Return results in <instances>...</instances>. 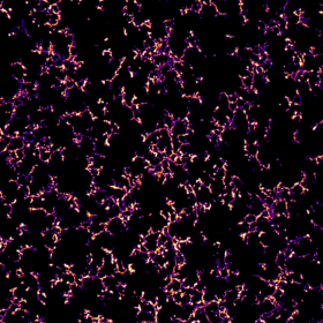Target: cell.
<instances>
[{
	"mask_svg": "<svg viewBox=\"0 0 323 323\" xmlns=\"http://www.w3.org/2000/svg\"><path fill=\"white\" fill-rule=\"evenodd\" d=\"M170 238H171V237H170L169 234H164V233H162V232H160L159 238H158V240H157L158 246H164V245H165V242H166Z\"/></svg>",
	"mask_w": 323,
	"mask_h": 323,
	"instance_id": "16",
	"label": "cell"
},
{
	"mask_svg": "<svg viewBox=\"0 0 323 323\" xmlns=\"http://www.w3.org/2000/svg\"><path fill=\"white\" fill-rule=\"evenodd\" d=\"M178 221H179V215H178L177 212H173V214L170 215V218H169V222H170V223H175V222H178Z\"/></svg>",
	"mask_w": 323,
	"mask_h": 323,
	"instance_id": "29",
	"label": "cell"
},
{
	"mask_svg": "<svg viewBox=\"0 0 323 323\" xmlns=\"http://www.w3.org/2000/svg\"><path fill=\"white\" fill-rule=\"evenodd\" d=\"M167 227H169V235H170L171 238H174V237L177 235V233H178V230H179V223H178V222H175V223H169Z\"/></svg>",
	"mask_w": 323,
	"mask_h": 323,
	"instance_id": "13",
	"label": "cell"
},
{
	"mask_svg": "<svg viewBox=\"0 0 323 323\" xmlns=\"http://www.w3.org/2000/svg\"><path fill=\"white\" fill-rule=\"evenodd\" d=\"M256 219H257V217L255 216V215H253V214H247L245 217H244V221L246 222V223H253V222H256Z\"/></svg>",
	"mask_w": 323,
	"mask_h": 323,
	"instance_id": "20",
	"label": "cell"
},
{
	"mask_svg": "<svg viewBox=\"0 0 323 323\" xmlns=\"http://www.w3.org/2000/svg\"><path fill=\"white\" fill-rule=\"evenodd\" d=\"M188 303H191V296H188V294H185V293H182V297H181V302H180V305H181V306H186V305H188Z\"/></svg>",
	"mask_w": 323,
	"mask_h": 323,
	"instance_id": "22",
	"label": "cell"
},
{
	"mask_svg": "<svg viewBox=\"0 0 323 323\" xmlns=\"http://www.w3.org/2000/svg\"><path fill=\"white\" fill-rule=\"evenodd\" d=\"M95 198H96V201H97L98 204H102L105 200L109 199V196H107L105 189H98V191L95 193Z\"/></svg>",
	"mask_w": 323,
	"mask_h": 323,
	"instance_id": "10",
	"label": "cell"
},
{
	"mask_svg": "<svg viewBox=\"0 0 323 323\" xmlns=\"http://www.w3.org/2000/svg\"><path fill=\"white\" fill-rule=\"evenodd\" d=\"M149 151L153 152V153H157V152H158V148H157V144H149Z\"/></svg>",
	"mask_w": 323,
	"mask_h": 323,
	"instance_id": "35",
	"label": "cell"
},
{
	"mask_svg": "<svg viewBox=\"0 0 323 323\" xmlns=\"http://www.w3.org/2000/svg\"><path fill=\"white\" fill-rule=\"evenodd\" d=\"M121 212H123V210H121V208L119 207V204H116V205L110 207V208L107 209V215H109L110 218L120 217V216H121Z\"/></svg>",
	"mask_w": 323,
	"mask_h": 323,
	"instance_id": "7",
	"label": "cell"
},
{
	"mask_svg": "<svg viewBox=\"0 0 323 323\" xmlns=\"http://www.w3.org/2000/svg\"><path fill=\"white\" fill-rule=\"evenodd\" d=\"M7 316V309H0V319H4Z\"/></svg>",
	"mask_w": 323,
	"mask_h": 323,
	"instance_id": "36",
	"label": "cell"
},
{
	"mask_svg": "<svg viewBox=\"0 0 323 323\" xmlns=\"http://www.w3.org/2000/svg\"><path fill=\"white\" fill-rule=\"evenodd\" d=\"M178 140H179V142H180L181 144L187 143V136H186V135H179V136H178Z\"/></svg>",
	"mask_w": 323,
	"mask_h": 323,
	"instance_id": "34",
	"label": "cell"
},
{
	"mask_svg": "<svg viewBox=\"0 0 323 323\" xmlns=\"http://www.w3.org/2000/svg\"><path fill=\"white\" fill-rule=\"evenodd\" d=\"M182 289V280L177 279V278H172V280L170 282V284L165 287L166 291H171V292H178Z\"/></svg>",
	"mask_w": 323,
	"mask_h": 323,
	"instance_id": "5",
	"label": "cell"
},
{
	"mask_svg": "<svg viewBox=\"0 0 323 323\" xmlns=\"http://www.w3.org/2000/svg\"><path fill=\"white\" fill-rule=\"evenodd\" d=\"M205 287H207V285H205L202 280H199V282L194 285V289H195V290H198V291H201V292H203V291L205 290Z\"/></svg>",
	"mask_w": 323,
	"mask_h": 323,
	"instance_id": "23",
	"label": "cell"
},
{
	"mask_svg": "<svg viewBox=\"0 0 323 323\" xmlns=\"http://www.w3.org/2000/svg\"><path fill=\"white\" fill-rule=\"evenodd\" d=\"M227 109H228L230 111H232V112H235V110L238 109V106H237V104H235V103H228Z\"/></svg>",
	"mask_w": 323,
	"mask_h": 323,
	"instance_id": "33",
	"label": "cell"
},
{
	"mask_svg": "<svg viewBox=\"0 0 323 323\" xmlns=\"http://www.w3.org/2000/svg\"><path fill=\"white\" fill-rule=\"evenodd\" d=\"M219 271H221V278H224V279H226V278L228 277V275H230V270H228V268H227V267H223V268H221V269H219Z\"/></svg>",
	"mask_w": 323,
	"mask_h": 323,
	"instance_id": "25",
	"label": "cell"
},
{
	"mask_svg": "<svg viewBox=\"0 0 323 323\" xmlns=\"http://www.w3.org/2000/svg\"><path fill=\"white\" fill-rule=\"evenodd\" d=\"M12 303H13V300H9V299H4L2 300V303H1V308L2 309H9L11 308V306H12Z\"/></svg>",
	"mask_w": 323,
	"mask_h": 323,
	"instance_id": "21",
	"label": "cell"
},
{
	"mask_svg": "<svg viewBox=\"0 0 323 323\" xmlns=\"http://www.w3.org/2000/svg\"><path fill=\"white\" fill-rule=\"evenodd\" d=\"M121 202H123V204H124L125 208H129V209H132V207L136 203V200H135V198H134L133 195H130L129 193H127V194L125 195L124 199L121 200Z\"/></svg>",
	"mask_w": 323,
	"mask_h": 323,
	"instance_id": "8",
	"label": "cell"
},
{
	"mask_svg": "<svg viewBox=\"0 0 323 323\" xmlns=\"http://www.w3.org/2000/svg\"><path fill=\"white\" fill-rule=\"evenodd\" d=\"M271 212L273 215H285V216H289L287 215V204H286V201L284 200H276L275 203L271 205L270 208Z\"/></svg>",
	"mask_w": 323,
	"mask_h": 323,
	"instance_id": "1",
	"label": "cell"
},
{
	"mask_svg": "<svg viewBox=\"0 0 323 323\" xmlns=\"http://www.w3.org/2000/svg\"><path fill=\"white\" fill-rule=\"evenodd\" d=\"M143 158L147 160V162H149V163H151L155 158H156V153H153V152H151V151H148L144 156H143Z\"/></svg>",
	"mask_w": 323,
	"mask_h": 323,
	"instance_id": "24",
	"label": "cell"
},
{
	"mask_svg": "<svg viewBox=\"0 0 323 323\" xmlns=\"http://www.w3.org/2000/svg\"><path fill=\"white\" fill-rule=\"evenodd\" d=\"M226 169L225 167H223V169H217L216 170V172H215V179H222L223 180L224 179V177L226 175ZM214 179V180H215Z\"/></svg>",
	"mask_w": 323,
	"mask_h": 323,
	"instance_id": "18",
	"label": "cell"
},
{
	"mask_svg": "<svg viewBox=\"0 0 323 323\" xmlns=\"http://www.w3.org/2000/svg\"><path fill=\"white\" fill-rule=\"evenodd\" d=\"M38 5H39V9H41L42 12H48V11H50L51 4L49 0H39Z\"/></svg>",
	"mask_w": 323,
	"mask_h": 323,
	"instance_id": "15",
	"label": "cell"
},
{
	"mask_svg": "<svg viewBox=\"0 0 323 323\" xmlns=\"http://www.w3.org/2000/svg\"><path fill=\"white\" fill-rule=\"evenodd\" d=\"M201 300H203V292L195 290L194 293L191 296V303H193L194 306H196Z\"/></svg>",
	"mask_w": 323,
	"mask_h": 323,
	"instance_id": "12",
	"label": "cell"
},
{
	"mask_svg": "<svg viewBox=\"0 0 323 323\" xmlns=\"http://www.w3.org/2000/svg\"><path fill=\"white\" fill-rule=\"evenodd\" d=\"M164 247H165V249L166 250H170V249H174V244H173V241H172V239L170 238L166 242H165V245H164Z\"/></svg>",
	"mask_w": 323,
	"mask_h": 323,
	"instance_id": "28",
	"label": "cell"
},
{
	"mask_svg": "<svg viewBox=\"0 0 323 323\" xmlns=\"http://www.w3.org/2000/svg\"><path fill=\"white\" fill-rule=\"evenodd\" d=\"M16 182L19 184V186H29V181H28V177L25 174H20Z\"/></svg>",
	"mask_w": 323,
	"mask_h": 323,
	"instance_id": "17",
	"label": "cell"
},
{
	"mask_svg": "<svg viewBox=\"0 0 323 323\" xmlns=\"http://www.w3.org/2000/svg\"><path fill=\"white\" fill-rule=\"evenodd\" d=\"M285 263H286V257H285V255H284V253H282V252H279L277 255H276V257H275V264L283 271V270H286V268H285Z\"/></svg>",
	"mask_w": 323,
	"mask_h": 323,
	"instance_id": "6",
	"label": "cell"
},
{
	"mask_svg": "<svg viewBox=\"0 0 323 323\" xmlns=\"http://www.w3.org/2000/svg\"><path fill=\"white\" fill-rule=\"evenodd\" d=\"M174 261H175V264H179V266H181V267H184L185 264H187V259H186L185 254L181 253V252H177L175 257H174Z\"/></svg>",
	"mask_w": 323,
	"mask_h": 323,
	"instance_id": "11",
	"label": "cell"
},
{
	"mask_svg": "<svg viewBox=\"0 0 323 323\" xmlns=\"http://www.w3.org/2000/svg\"><path fill=\"white\" fill-rule=\"evenodd\" d=\"M136 321H137V322H143V323H155V322H157L156 316H155L152 313H150V312H143V310H141V312L137 314V316H136Z\"/></svg>",
	"mask_w": 323,
	"mask_h": 323,
	"instance_id": "2",
	"label": "cell"
},
{
	"mask_svg": "<svg viewBox=\"0 0 323 323\" xmlns=\"http://www.w3.org/2000/svg\"><path fill=\"white\" fill-rule=\"evenodd\" d=\"M164 128H166V127H165V124H164V121H163V118H162V119H158V120H157V124H156V130H163Z\"/></svg>",
	"mask_w": 323,
	"mask_h": 323,
	"instance_id": "27",
	"label": "cell"
},
{
	"mask_svg": "<svg viewBox=\"0 0 323 323\" xmlns=\"http://www.w3.org/2000/svg\"><path fill=\"white\" fill-rule=\"evenodd\" d=\"M152 261L156 263V266H158L160 268H164L166 266V263H167V260L164 256V254H156V256L152 259Z\"/></svg>",
	"mask_w": 323,
	"mask_h": 323,
	"instance_id": "9",
	"label": "cell"
},
{
	"mask_svg": "<svg viewBox=\"0 0 323 323\" xmlns=\"http://www.w3.org/2000/svg\"><path fill=\"white\" fill-rule=\"evenodd\" d=\"M227 99H228V103H235L237 99H238V96L235 94H232V95L227 96Z\"/></svg>",
	"mask_w": 323,
	"mask_h": 323,
	"instance_id": "32",
	"label": "cell"
},
{
	"mask_svg": "<svg viewBox=\"0 0 323 323\" xmlns=\"http://www.w3.org/2000/svg\"><path fill=\"white\" fill-rule=\"evenodd\" d=\"M301 103H302V98H301V96H300L299 94H297V95L293 97L292 102H291V104H293V105H301Z\"/></svg>",
	"mask_w": 323,
	"mask_h": 323,
	"instance_id": "26",
	"label": "cell"
},
{
	"mask_svg": "<svg viewBox=\"0 0 323 323\" xmlns=\"http://www.w3.org/2000/svg\"><path fill=\"white\" fill-rule=\"evenodd\" d=\"M241 83H242V87L245 88V89H250V88H253V83H254V81H253V78L252 77H249V76H247V77H244V78H241Z\"/></svg>",
	"mask_w": 323,
	"mask_h": 323,
	"instance_id": "14",
	"label": "cell"
},
{
	"mask_svg": "<svg viewBox=\"0 0 323 323\" xmlns=\"http://www.w3.org/2000/svg\"><path fill=\"white\" fill-rule=\"evenodd\" d=\"M64 83H65V85L67 87L68 90H72V89H74L75 87H76V82H75L73 78H67Z\"/></svg>",
	"mask_w": 323,
	"mask_h": 323,
	"instance_id": "19",
	"label": "cell"
},
{
	"mask_svg": "<svg viewBox=\"0 0 323 323\" xmlns=\"http://www.w3.org/2000/svg\"><path fill=\"white\" fill-rule=\"evenodd\" d=\"M284 255H285V257L286 259H290V257H292L293 255H294V253H293V250H291V249H289V248H286L284 252Z\"/></svg>",
	"mask_w": 323,
	"mask_h": 323,
	"instance_id": "30",
	"label": "cell"
},
{
	"mask_svg": "<svg viewBox=\"0 0 323 323\" xmlns=\"http://www.w3.org/2000/svg\"><path fill=\"white\" fill-rule=\"evenodd\" d=\"M103 284H104V287L111 292H116L117 291V287H118V282L116 280V278L113 276H106L104 277L103 279Z\"/></svg>",
	"mask_w": 323,
	"mask_h": 323,
	"instance_id": "3",
	"label": "cell"
},
{
	"mask_svg": "<svg viewBox=\"0 0 323 323\" xmlns=\"http://www.w3.org/2000/svg\"><path fill=\"white\" fill-rule=\"evenodd\" d=\"M25 146V139H22V137H13L7 150L8 151H15V150L18 149H23Z\"/></svg>",
	"mask_w": 323,
	"mask_h": 323,
	"instance_id": "4",
	"label": "cell"
},
{
	"mask_svg": "<svg viewBox=\"0 0 323 323\" xmlns=\"http://www.w3.org/2000/svg\"><path fill=\"white\" fill-rule=\"evenodd\" d=\"M235 104H237L238 109H242V106H244V105L246 104V100L242 99V98H238V99H237V102H235Z\"/></svg>",
	"mask_w": 323,
	"mask_h": 323,
	"instance_id": "31",
	"label": "cell"
}]
</instances>
